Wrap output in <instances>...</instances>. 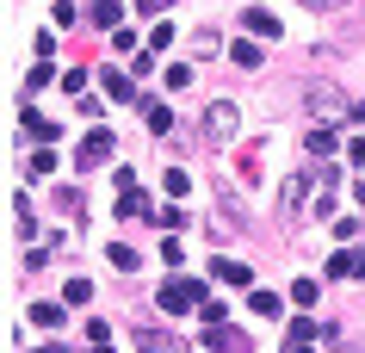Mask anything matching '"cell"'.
Wrapping results in <instances>:
<instances>
[{
    "instance_id": "cell-1",
    "label": "cell",
    "mask_w": 365,
    "mask_h": 353,
    "mask_svg": "<svg viewBox=\"0 0 365 353\" xmlns=\"http://www.w3.org/2000/svg\"><path fill=\"white\" fill-rule=\"evenodd\" d=\"M235 131H242V112H235L230 99H217V106H205V124H198V137L211 143V149L235 143Z\"/></svg>"
},
{
    "instance_id": "cell-2",
    "label": "cell",
    "mask_w": 365,
    "mask_h": 353,
    "mask_svg": "<svg viewBox=\"0 0 365 353\" xmlns=\"http://www.w3.org/2000/svg\"><path fill=\"white\" fill-rule=\"evenodd\" d=\"M304 106H309V118H322L328 131L346 124V93H334L328 81H309V87H304Z\"/></svg>"
},
{
    "instance_id": "cell-3",
    "label": "cell",
    "mask_w": 365,
    "mask_h": 353,
    "mask_svg": "<svg viewBox=\"0 0 365 353\" xmlns=\"http://www.w3.org/2000/svg\"><path fill=\"white\" fill-rule=\"evenodd\" d=\"M309 198H316V168H297V174L285 180V186H279V211L285 217H297L309 205Z\"/></svg>"
},
{
    "instance_id": "cell-4",
    "label": "cell",
    "mask_w": 365,
    "mask_h": 353,
    "mask_svg": "<svg viewBox=\"0 0 365 353\" xmlns=\"http://www.w3.org/2000/svg\"><path fill=\"white\" fill-rule=\"evenodd\" d=\"M334 186H341V168H316V198H309V217H334Z\"/></svg>"
},
{
    "instance_id": "cell-5",
    "label": "cell",
    "mask_w": 365,
    "mask_h": 353,
    "mask_svg": "<svg viewBox=\"0 0 365 353\" xmlns=\"http://www.w3.org/2000/svg\"><path fill=\"white\" fill-rule=\"evenodd\" d=\"M192 304H198V285H192V279H168V285H161V310L180 316V310H192Z\"/></svg>"
},
{
    "instance_id": "cell-6",
    "label": "cell",
    "mask_w": 365,
    "mask_h": 353,
    "mask_svg": "<svg viewBox=\"0 0 365 353\" xmlns=\"http://www.w3.org/2000/svg\"><path fill=\"white\" fill-rule=\"evenodd\" d=\"M205 347H217V353H248L254 341L242 329H230V322H217V329H205Z\"/></svg>"
},
{
    "instance_id": "cell-7",
    "label": "cell",
    "mask_w": 365,
    "mask_h": 353,
    "mask_svg": "<svg viewBox=\"0 0 365 353\" xmlns=\"http://www.w3.org/2000/svg\"><path fill=\"white\" fill-rule=\"evenodd\" d=\"M112 155V131H87V137H81V168H99V161Z\"/></svg>"
},
{
    "instance_id": "cell-8",
    "label": "cell",
    "mask_w": 365,
    "mask_h": 353,
    "mask_svg": "<svg viewBox=\"0 0 365 353\" xmlns=\"http://www.w3.org/2000/svg\"><path fill=\"white\" fill-rule=\"evenodd\" d=\"M136 353H186V347H180V334H168V329H136Z\"/></svg>"
},
{
    "instance_id": "cell-9",
    "label": "cell",
    "mask_w": 365,
    "mask_h": 353,
    "mask_svg": "<svg viewBox=\"0 0 365 353\" xmlns=\"http://www.w3.org/2000/svg\"><path fill=\"white\" fill-rule=\"evenodd\" d=\"M242 25H248L254 38H279V13L272 6H242Z\"/></svg>"
},
{
    "instance_id": "cell-10",
    "label": "cell",
    "mask_w": 365,
    "mask_h": 353,
    "mask_svg": "<svg viewBox=\"0 0 365 353\" xmlns=\"http://www.w3.org/2000/svg\"><path fill=\"white\" fill-rule=\"evenodd\" d=\"M328 279H365V260L353 255V248H341V255L328 260Z\"/></svg>"
},
{
    "instance_id": "cell-11",
    "label": "cell",
    "mask_w": 365,
    "mask_h": 353,
    "mask_svg": "<svg viewBox=\"0 0 365 353\" xmlns=\"http://www.w3.org/2000/svg\"><path fill=\"white\" fill-rule=\"evenodd\" d=\"M143 124H149L155 137H168V131H173V112L161 106V99H143Z\"/></svg>"
},
{
    "instance_id": "cell-12",
    "label": "cell",
    "mask_w": 365,
    "mask_h": 353,
    "mask_svg": "<svg viewBox=\"0 0 365 353\" xmlns=\"http://www.w3.org/2000/svg\"><path fill=\"white\" fill-rule=\"evenodd\" d=\"M118 217H130V223H149V198H143V193H136V186H130V193H124V198H118Z\"/></svg>"
},
{
    "instance_id": "cell-13",
    "label": "cell",
    "mask_w": 365,
    "mask_h": 353,
    "mask_svg": "<svg viewBox=\"0 0 365 353\" xmlns=\"http://www.w3.org/2000/svg\"><path fill=\"white\" fill-rule=\"evenodd\" d=\"M25 137H38V143H56V137H62V124H56V118H38V112H25Z\"/></svg>"
},
{
    "instance_id": "cell-14",
    "label": "cell",
    "mask_w": 365,
    "mask_h": 353,
    "mask_svg": "<svg viewBox=\"0 0 365 353\" xmlns=\"http://www.w3.org/2000/svg\"><path fill=\"white\" fill-rule=\"evenodd\" d=\"M13 230H19L25 242H31V235H38V217H31V205H25V193L13 198Z\"/></svg>"
},
{
    "instance_id": "cell-15",
    "label": "cell",
    "mask_w": 365,
    "mask_h": 353,
    "mask_svg": "<svg viewBox=\"0 0 365 353\" xmlns=\"http://www.w3.org/2000/svg\"><path fill=\"white\" fill-rule=\"evenodd\" d=\"M31 322H38V329H62L68 316H62V304H31Z\"/></svg>"
},
{
    "instance_id": "cell-16",
    "label": "cell",
    "mask_w": 365,
    "mask_h": 353,
    "mask_svg": "<svg viewBox=\"0 0 365 353\" xmlns=\"http://www.w3.org/2000/svg\"><path fill=\"white\" fill-rule=\"evenodd\" d=\"M230 56H235V68H260V44H230Z\"/></svg>"
},
{
    "instance_id": "cell-17",
    "label": "cell",
    "mask_w": 365,
    "mask_h": 353,
    "mask_svg": "<svg viewBox=\"0 0 365 353\" xmlns=\"http://www.w3.org/2000/svg\"><path fill=\"white\" fill-rule=\"evenodd\" d=\"M99 87H106L112 99H130V81L118 75V68H99Z\"/></svg>"
},
{
    "instance_id": "cell-18",
    "label": "cell",
    "mask_w": 365,
    "mask_h": 353,
    "mask_svg": "<svg viewBox=\"0 0 365 353\" xmlns=\"http://www.w3.org/2000/svg\"><path fill=\"white\" fill-rule=\"evenodd\" d=\"M106 260H112L118 273H136V248H124V242H112V248H106Z\"/></svg>"
},
{
    "instance_id": "cell-19",
    "label": "cell",
    "mask_w": 365,
    "mask_h": 353,
    "mask_svg": "<svg viewBox=\"0 0 365 353\" xmlns=\"http://www.w3.org/2000/svg\"><path fill=\"white\" fill-rule=\"evenodd\" d=\"M254 267H242V260H217V279H230V285H248Z\"/></svg>"
},
{
    "instance_id": "cell-20",
    "label": "cell",
    "mask_w": 365,
    "mask_h": 353,
    "mask_svg": "<svg viewBox=\"0 0 365 353\" xmlns=\"http://www.w3.org/2000/svg\"><path fill=\"white\" fill-rule=\"evenodd\" d=\"M93 19H99V25H112V31H118V19H124V6H118V0H93Z\"/></svg>"
},
{
    "instance_id": "cell-21",
    "label": "cell",
    "mask_w": 365,
    "mask_h": 353,
    "mask_svg": "<svg viewBox=\"0 0 365 353\" xmlns=\"http://www.w3.org/2000/svg\"><path fill=\"white\" fill-rule=\"evenodd\" d=\"M309 334H316V322H309V316H297V322H291V329H285V347H304Z\"/></svg>"
},
{
    "instance_id": "cell-22",
    "label": "cell",
    "mask_w": 365,
    "mask_h": 353,
    "mask_svg": "<svg viewBox=\"0 0 365 353\" xmlns=\"http://www.w3.org/2000/svg\"><path fill=\"white\" fill-rule=\"evenodd\" d=\"M161 186L180 198V193H192V174H186V168H168V180H161Z\"/></svg>"
},
{
    "instance_id": "cell-23",
    "label": "cell",
    "mask_w": 365,
    "mask_h": 353,
    "mask_svg": "<svg viewBox=\"0 0 365 353\" xmlns=\"http://www.w3.org/2000/svg\"><path fill=\"white\" fill-rule=\"evenodd\" d=\"M309 149H316V155H334V131H328V124H322V131H309Z\"/></svg>"
},
{
    "instance_id": "cell-24",
    "label": "cell",
    "mask_w": 365,
    "mask_h": 353,
    "mask_svg": "<svg viewBox=\"0 0 365 353\" xmlns=\"http://www.w3.org/2000/svg\"><path fill=\"white\" fill-rule=\"evenodd\" d=\"M155 223H161V230H186V211H180V205H168V211H155Z\"/></svg>"
},
{
    "instance_id": "cell-25",
    "label": "cell",
    "mask_w": 365,
    "mask_h": 353,
    "mask_svg": "<svg viewBox=\"0 0 365 353\" xmlns=\"http://www.w3.org/2000/svg\"><path fill=\"white\" fill-rule=\"evenodd\" d=\"M62 297H68V304H87V297H93V279H68V292H62Z\"/></svg>"
},
{
    "instance_id": "cell-26",
    "label": "cell",
    "mask_w": 365,
    "mask_h": 353,
    "mask_svg": "<svg viewBox=\"0 0 365 353\" xmlns=\"http://www.w3.org/2000/svg\"><path fill=\"white\" fill-rule=\"evenodd\" d=\"M248 304H254V316H279V297H272V292H254Z\"/></svg>"
},
{
    "instance_id": "cell-27",
    "label": "cell",
    "mask_w": 365,
    "mask_h": 353,
    "mask_svg": "<svg viewBox=\"0 0 365 353\" xmlns=\"http://www.w3.org/2000/svg\"><path fill=\"white\" fill-rule=\"evenodd\" d=\"M309 13H334V6H346V0H304Z\"/></svg>"
},
{
    "instance_id": "cell-28",
    "label": "cell",
    "mask_w": 365,
    "mask_h": 353,
    "mask_svg": "<svg viewBox=\"0 0 365 353\" xmlns=\"http://www.w3.org/2000/svg\"><path fill=\"white\" fill-rule=\"evenodd\" d=\"M136 13H168V0H136Z\"/></svg>"
},
{
    "instance_id": "cell-29",
    "label": "cell",
    "mask_w": 365,
    "mask_h": 353,
    "mask_svg": "<svg viewBox=\"0 0 365 353\" xmlns=\"http://www.w3.org/2000/svg\"><path fill=\"white\" fill-rule=\"evenodd\" d=\"M346 161H353V168H365V143H353V149H346Z\"/></svg>"
},
{
    "instance_id": "cell-30",
    "label": "cell",
    "mask_w": 365,
    "mask_h": 353,
    "mask_svg": "<svg viewBox=\"0 0 365 353\" xmlns=\"http://www.w3.org/2000/svg\"><path fill=\"white\" fill-rule=\"evenodd\" d=\"M43 353H62V347H43Z\"/></svg>"
}]
</instances>
